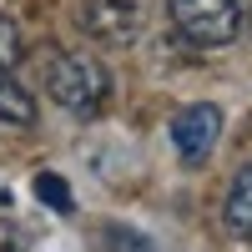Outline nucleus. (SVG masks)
<instances>
[{"label":"nucleus","instance_id":"1","mask_svg":"<svg viewBox=\"0 0 252 252\" xmlns=\"http://www.w3.org/2000/svg\"><path fill=\"white\" fill-rule=\"evenodd\" d=\"M46 91L61 111H71L81 121H91L106 111L111 101V71L96 56H56L46 66Z\"/></svg>","mask_w":252,"mask_h":252},{"label":"nucleus","instance_id":"2","mask_svg":"<svg viewBox=\"0 0 252 252\" xmlns=\"http://www.w3.org/2000/svg\"><path fill=\"white\" fill-rule=\"evenodd\" d=\"M172 31L197 51H217L232 46L242 35V5L237 0H166Z\"/></svg>","mask_w":252,"mask_h":252},{"label":"nucleus","instance_id":"3","mask_svg":"<svg viewBox=\"0 0 252 252\" xmlns=\"http://www.w3.org/2000/svg\"><path fill=\"white\" fill-rule=\"evenodd\" d=\"M217 136H222V111L212 101H192V106H182L172 116V146H177V157L187 166H202L212 157Z\"/></svg>","mask_w":252,"mask_h":252},{"label":"nucleus","instance_id":"4","mask_svg":"<svg viewBox=\"0 0 252 252\" xmlns=\"http://www.w3.org/2000/svg\"><path fill=\"white\" fill-rule=\"evenodd\" d=\"M86 31L106 46H131L141 35V0H86Z\"/></svg>","mask_w":252,"mask_h":252},{"label":"nucleus","instance_id":"5","mask_svg":"<svg viewBox=\"0 0 252 252\" xmlns=\"http://www.w3.org/2000/svg\"><path fill=\"white\" fill-rule=\"evenodd\" d=\"M222 222H227V232H237V237L252 242V166H242V172L232 177V187H227Z\"/></svg>","mask_w":252,"mask_h":252},{"label":"nucleus","instance_id":"6","mask_svg":"<svg viewBox=\"0 0 252 252\" xmlns=\"http://www.w3.org/2000/svg\"><path fill=\"white\" fill-rule=\"evenodd\" d=\"M0 121L5 126H31L35 121V101L15 81V71H0Z\"/></svg>","mask_w":252,"mask_h":252},{"label":"nucleus","instance_id":"7","mask_svg":"<svg viewBox=\"0 0 252 252\" xmlns=\"http://www.w3.org/2000/svg\"><path fill=\"white\" fill-rule=\"evenodd\" d=\"M35 197L46 202V207H56V212H71V207H76L66 177H56V172H40V177H35Z\"/></svg>","mask_w":252,"mask_h":252},{"label":"nucleus","instance_id":"8","mask_svg":"<svg viewBox=\"0 0 252 252\" xmlns=\"http://www.w3.org/2000/svg\"><path fill=\"white\" fill-rule=\"evenodd\" d=\"M20 56H26V40H20V26L10 15H0V71H15Z\"/></svg>","mask_w":252,"mask_h":252}]
</instances>
